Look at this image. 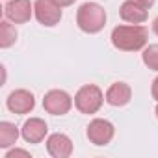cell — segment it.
Listing matches in <instances>:
<instances>
[{"instance_id":"1","label":"cell","mask_w":158,"mask_h":158,"mask_svg":"<svg viewBox=\"0 0 158 158\" xmlns=\"http://www.w3.org/2000/svg\"><path fill=\"white\" fill-rule=\"evenodd\" d=\"M112 45L123 52H136L147 47V30L141 24H119L112 30Z\"/></svg>"},{"instance_id":"2","label":"cell","mask_w":158,"mask_h":158,"mask_svg":"<svg viewBox=\"0 0 158 158\" xmlns=\"http://www.w3.org/2000/svg\"><path fill=\"white\" fill-rule=\"evenodd\" d=\"M76 24L86 34H99L106 24V11L97 2H86L76 11Z\"/></svg>"},{"instance_id":"3","label":"cell","mask_w":158,"mask_h":158,"mask_svg":"<svg viewBox=\"0 0 158 158\" xmlns=\"http://www.w3.org/2000/svg\"><path fill=\"white\" fill-rule=\"evenodd\" d=\"M104 101L106 99H104L101 88L95 86V84L82 86L80 89L76 91V95H74V106H76V110L80 112V114H88V115L97 114L101 110V106H102Z\"/></svg>"},{"instance_id":"4","label":"cell","mask_w":158,"mask_h":158,"mask_svg":"<svg viewBox=\"0 0 158 158\" xmlns=\"http://www.w3.org/2000/svg\"><path fill=\"white\" fill-rule=\"evenodd\" d=\"M43 108L50 115H65L73 108V97L63 89H50L43 97Z\"/></svg>"},{"instance_id":"5","label":"cell","mask_w":158,"mask_h":158,"mask_svg":"<svg viewBox=\"0 0 158 158\" xmlns=\"http://www.w3.org/2000/svg\"><path fill=\"white\" fill-rule=\"evenodd\" d=\"M34 15L43 26H56L61 21V6L54 0H35L34 2Z\"/></svg>"},{"instance_id":"6","label":"cell","mask_w":158,"mask_h":158,"mask_svg":"<svg viewBox=\"0 0 158 158\" xmlns=\"http://www.w3.org/2000/svg\"><path fill=\"white\" fill-rule=\"evenodd\" d=\"M114 134H115V127L106 119H93L88 125V139L97 147L108 145L114 139Z\"/></svg>"},{"instance_id":"7","label":"cell","mask_w":158,"mask_h":158,"mask_svg":"<svg viewBox=\"0 0 158 158\" xmlns=\"http://www.w3.org/2000/svg\"><path fill=\"white\" fill-rule=\"evenodd\" d=\"M8 110L17 114V115H24V114H30L35 106V99H34V93L28 91V89H15L10 93L8 101Z\"/></svg>"},{"instance_id":"8","label":"cell","mask_w":158,"mask_h":158,"mask_svg":"<svg viewBox=\"0 0 158 158\" xmlns=\"http://www.w3.org/2000/svg\"><path fill=\"white\" fill-rule=\"evenodd\" d=\"M4 13H6L8 21H11L15 24H24L34 15V4L30 0H10L4 8Z\"/></svg>"},{"instance_id":"9","label":"cell","mask_w":158,"mask_h":158,"mask_svg":"<svg viewBox=\"0 0 158 158\" xmlns=\"http://www.w3.org/2000/svg\"><path fill=\"white\" fill-rule=\"evenodd\" d=\"M47 151L52 158H69L73 154V141L67 134H50L47 138Z\"/></svg>"},{"instance_id":"10","label":"cell","mask_w":158,"mask_h":158,"mask_svg":"<svg viewBox=\"0 0 158 158\" xmlns=\"http://www.w3.org/2000/svg\"><path fill=\"white\" fill-rule=\"evenodd\" d=\"M47 132H48V127H47V123H45L43 119H39V117H30V119H26L24 125H23V128H21V136H23L24 141H28V143H41V141L45 139Z\"/></svg>"},{"instance_id":"11","label":"cell","mask_w":158,"mask_h":158,"mask_svg":"<svg viewBox=\"0 0 158 158\" xmlns=\"http://www.w3.org/2000/svg\"><path fill=\"white\" fill-rule=\"evenodd\" d=\"M119 15L128 24H141L147 21V8L138 4L136 0H125L119 8Z\"/></svg>"},{"instance_id":"12","label":"cell","mask_w":158,"mask_h":158,"mask_svg":"<svg viewBox=\"0 0 158 158\" xmlns=\"http://www.w3.org/2000/svg\"><path fill=\"white\" fill-rule=\"evenodd\" d=\"M104 99H106V102H108L110 106L119 108V106H125V104L130 102V99H132V89H130V86L125 84V82H115V84H112V86L108 88Z\"/></svg>"},{"instance_id":"13","label":"cell","mask_w":158,"mask_h":158,"mask_svg":"<svg viewBox=\"0 0 158 158\" xmlns=\"http://www.w3.org/2000/svg\"><path fill=\"white\" fill-rule=\"evenodd\" d=\"M19 139V128L10 123V121H2L0 123V147L8 149L11 145H15Z\"/></svg>"},{"instance_id":"14","label":"cell","mask_w":158,"mask_h":158,"mask_svg":"<svg viewBox=\"0 0 158 158\" xmlns=\"http://www.w3.org/2000/svg\"><path fill=\"white\" fill-rule=\"evenodd\" d=\"M17 41V30L11 23L2 21L0 23V48H10Z\"/></svg>"},{"instance_id":"15","label":"cell","mask_w":158,"mask_h":158,"mask_svg":"<svg viewBox=\"0 0 158 158\" xmlns=\"http://www.w3.org/2000/svg\"><path fill=\"white\" fill-rule=\"evenodd\" d=\"M141 60L143 63L151 69V71H156L158 73V45H149L143 48L141 52Z\"/></svg>"},{"instance_id":"16","label":"cell","mask_w":158,"mask_h":158,"mask_svg":"<svg viewBox=\"0 0 158 158\" xmlns=\"http://www.w3.org/2000/svg\"><path fill=\"white\" fill-rule=\"evenodd\" d=\"M15 156H23V158H30V152L24 149H11L6 152V158H15Z\"/></svg>"},{"instance_id":"17","label":"cell","mask_w":158,"mask_h":158,"mask_svg":"<svg viewBox=\"0 0 158 158\" xmlns=\"http://www.w3.org/2000/svg\"><path fill=\"white\" fill-rule=\"evenodd\" d=\"M151 95L154 101H158V76L152 80V86H151Z\"/></svg>"},{"instance_id":"18","label":"cell","mask_w":158,"mask_h":158,"mask_svg":"<svg viewBox=\"0 0 158 158\" xmlns=\"http://www.w3.org/2000/svg\"><path fill=\"white\" fill-rule=\"evenodd\" d=\"M54 2L58 6H61V8H67V6H73L74 4V0H54Z\"/></svg>"},{"instance_id":"19","label":"cell","mask_w":158,"mask_h":158,"mask_svg":"<svg viewBox=\"0 0 158 158\" xmlns=\"http://www.w3.org/2000/svg\"><path fill=\"white\" fill-rule=\"evenodd\" d=\"M136 2H138V4H141L143 8H147V10H149V8H152L154 0H136Z\"/></svg>"},{"instance_id":"20","label":"cell","mask_w":158,"mask_h":158,"mask_svg":"<svg viewBox=\"0 0 158 158\" xmlns=\"http://www.w3.org/2000/svg\"><path fill=\"white\" fill-rule=\"evenodd\" d=\"M152 32H154V34L158 35V17H156L154 21H152Z\"/></svg>"},{"instance_id":"21","label":"cell","mask_w":158,"mask_h":158,"mask_svg":"<svg viewBox=\"0 0 158 158\" xmlns=\"http://www.w3.org/2000/svg\"><path fill=\"white\" fill-rule=\"evenodd\" d=\"M154 112H156V117H158V104H156V110H154Z\"/></svg>"}]
</instances>
